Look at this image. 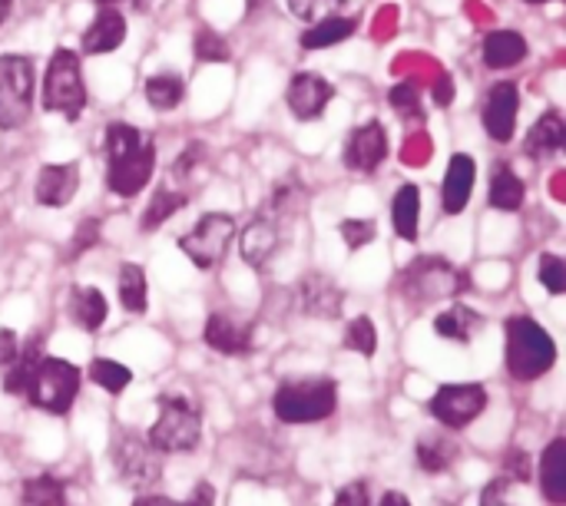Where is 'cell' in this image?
I'll return each mask as SVG.
<instances>
[{
    "instance_id": "obj_1",
    "label": "cell",
    "mask_w": 566,
    "mask_h": 506,
    "mask_svg": "<svg viewBox=\"0 0 566 506\" xmlns=\"http://www.w3.org/2000/svg\"><path fill=\"white\" fill-rule=\"evenodd\" d=\"M106 186L119 199H133L153 179L156 169V146L129 123L106 126Z\"/></svg>"
},
{
    "instance_id": "obj_2",
    "label": "cell",
    "mask_w": 566,
    "mask_h": 506,
    "mask_svg": "<svg viewBox=\"0 0 566 506\" xmlns=\"http://www.w3.org/2000/svg\"><path fill=\"white\" fill-rule=\"evenodd\" d=\"M504 335H507V375L514 381L531 384L554 368L557 345L547 335V328H541L534 318H527V315L507 318Z\"/></svg>"
},
{
    "instance_id": "obj_3",
    "label": "cell",
    "mask_w": 566,
    "mask_h": 506,
    "mask_svg": "<svg viewBox=\"0 0 566 506\" xmlns=\"http://www.w3.org/2000/svg\"><path fill=\"white\" fill-rule=\"evenodd\" d=\"M335 408H338V384L335 378L325 375L292 378L272 398V411L282 424H318L332 418Z\"/></svg>"
},
{
    "instance_id": "obj_4",
    "label": "cell",
    "mask_w": 566,
    "mask_h": 506,
    "mask_svg": "<svg viewBox=\"0 0 566 506\" xmlns=\"http://www.w3.org/2000/svg\"><path fill=\"white\" fill-rule=\"evenodd\" d=\"M156 408H159V418L149 428L146 441L159 454H189V451H196L199 441H202L199 408L182 394H159Z\"/></svg>"
},
{
    "instance_id": "obj_5",
    "label": "cell",
    "mask_w": 566,
    "mask_h": 506,
    "mask_svg": "<svg viewBox=\"0 0 566 506\" xmlns=\"http://www.w3.org/2000/svg\"><path fill=\"white\" fill-rule=\"evenodd\" d=\"M40 103H43L46 113H60L70 123H76L80 113L86 109V86H83V73H80V56L73 50L60 46L50 56Z\"/></svg>"
},
{
    "instance_id": "obj_6",
    "label": "cell",
    "mask_w": 566,
    "mask_h": 506,
    "mask_svg": "<svg viewBox=\"0 0 566 506\" xmlns=\"http://www.w3.org/2000/svg\"><path fill=\"white\" fill-rule=\"evenodd\" d=\"M80 394V371L70 365V361H60V358H40L36 368H33V378L27 384V401L46 414H70L73 401Z\"/></svg>"
},
{
    "instance_id": "obj_7",
    "label": "cell",
    "mask_w": 566,
    "mask_h": 506,
    "mask_svg": "<svg viewBox=\"0 0 566 506\" xmlns=\"http://www.w3.org/2000/svg\"><path fill=\"white\" fill-rule=\"evenodd\" d=\"M33 116V66L20 53L0 56V129H20Z\"/></svg>"
},
{
    "instance_id": "obj_8",
    "label": "cell",
    "mask_w": 566,
    "mask_h": 506,
    "mask_svg": "<svg viewBox=\"0 0 566 506\" xmlns=\"http://www.w3.org/2000/svg\"><path fill=\"white\" fill-rule=\"evenodd\" d=\"M468 288H471V275L464 268H454L448 259H418L415 265L405 268V292L418 305L458 298Z\"/></svg>"
},
{
    "instance_id": "obj_9",
    "label": "cell",
    "mask_w": 566,
    "mask_h": 506,
    "mask_svg": "<svg viewBox=\"0 0 566 506\" xmlns=\"http://www.w3.org/2000/svg\"><path fill=\"white\" fill-rule=\"evenodd\" d=\"M232 235H235V219L229 212H209L179 239V249L196 268L209 272L226 259V252L232 245Z\"/></svg>"
},
{
    "instance_id": "obj_10",
    "label": "cell",
    "mask_w": 566,
    "mask_h": 506,
    "mask_svg": "<svg viewBox=\"0 0 566 506\" xmlns=\"http://www.w3.org/2000/svg\"><path fill=\"white\" fill-rule=\"evenodd\" d=\"M163 454L139 434H123L113 444V471L129 491L153 487L163 474Z\"/></svg>"
},
{
    "instance_id": "obj_11",
    "label": "cell",
    "mask_w": 566,
    "mask_h": 506,
    "mask_svg": "<svg viewBox=\"0 0 566 506\" xmlns=\"http://www.w3.org/2000/svg\"><path fill=\"white\" fill-rule=\"evenodd\" d=\"M488 408V388L484 384H444L438 394L428 401V411L438 424L448 431H461L474 424Z\"/></svg>"
},
{
    "instance_id": "obj_12",
    "label": "cell",
    "mask_w": 566,
    "mask_h": 506,
    "mask_svg": "<svg viewBox=\"0 0 566 506\" xmlns=\"http://www.w3.org/2000/svg\"><path fill=\"white\" fill-rule=\"evenodd\" d=\"M295 305L302 315L308 318H322V321H332L342 315V305H345V295L342 288L322 275V272H308L298 285H295Z\"/></svg>"
},
{
    "instance_id": "obj_13",
    "label": "cell",
    "mask_w": 566,
    "mask_h": 506,
    "mask_svg": "<svg viewBox=\"0 0 566 506\" xmlns=\"http://www.w3.org/2000/svg\"><path fill=\"white\" fill-rule=\"evenodd\" d=\"M385 156H388V133H385V126L378 119L358 126L348 136V143H345V166L352 172H365L368 176V172H375L385 162Z\"/></svg>"
},
{
    "instance_id": "obj_14",
    "label": "cell",
    "mask_w": 566,
    "mask_h": 506,
    "mask_svg": "<svg viewBox=\"0 0 566 506\" xmlns=\"http://www.w3.org/2000/svg\"><path fill=\"white\" fill-rule=\"evenodd\" d=\"M517 113H521V93L514 83H497L488 93L484 103V129L497 143H511L517 129Z\"/></svg>"
},
{
    "instance_id": "obj_15",
    "label": "cell",
    "mask_w": 566,
    "mask_h": 506,
    "mask_svg": "<svg viewBox=\"0 0 566 506\" xmlns=\"http://www.w3.org/2000/svg\"><path fill=\"white\" fill-rule=\"evenodd\" d=\"M285 99H289V109L295 113V119L308 123V119H318L325 113V106L335 99V86L318 73H298V76H292Z\"/></svg>"
},
{
    "instance_id": "obj_16",
    "label": "cell",
    "mask_w": 566,
    "mask_h": 506,
    "mask_svg": "<svg viewBox=\"0 0 566 506\" xmlns=\"http://www.w3.org/2000/svg\"><path fill=\"white\" fill-rule=\"evenodd\" d=\"M80 189V166L76 162H46L33 182V199L36 205L46 209H63Z\"/></svg>"
},
{
    "instance_id": "obj_17",
    "label": "cell",
    "mask_w": 566,
    "mask_h": 506,
    "mask_svg": "<svg viewBox=\"0 0 566 506\" xmlns=\"http://www.w3.org/2000/svg\"><path fill=\"white\" fill-rule=\"evenodd\" d=\"M282 245V215L279 212H259L255 222L242 232V259L252 268H262Z\"/></svg>"
},
{
    "instance_id": "obj_18",
    "label": "cell",
    "mask_w": 566,
    "mask_h": 506,
    "mask_svg": "<svg viewBox=\"0 0 566 506\" xmlns=\"http://www.w3.org/2000/svg\"><path fill=\"white\" fill-rule=\"evenodd\" d=\"M474 179H478V166L468 152H454L448 162V176H444V189H441V202L448 215H461L474 196Z\"/></svg>"
},
{
    "instance_id": "obj_19",
    "label": "cell",
    "mask_w": 566,
    "mask_h": 506,
    "mask_svg": "<svg viewBox=\"0 0 566 506\" xmlns=\"http://www.w3.org/2000/svg\"><path fill=\"white\" fill-rule=\"evenodd\" d=\"M206 345L229 358H245L252 351V325L235 321L232 315H209L206 321Z\"/></svg>"
},
{
    "instance_id": "obj_20",
    "label": "cell",
    "mask_w": 566,
    "mask_h": 506,
    "mask_svg": "<svg viewBox=\"0 0 566 506\" xmlns=\"http://www.w3.org/2000/svg\"><path fill=\"white\" fill-rule=\"evenodd\" d=\"M126 40V17L116 7H99L93 23L83 30V53H109Z\"/></svg>"
},
{
    "instance_id": "obj_21",
    "label": "cell",
    "mask_w": 566,
    "mask_h": 506,
    "mask_svg": "<svg viewBox=\"0 0 566 506\" xmlns=\"http://www.w3.org/2000/svg\"><path fill=\"white\" fill-rule=\"evenodd\" d=\"M541 491L554 506L566 504V438L551 441L541 457Z\"/></svg>"
},
{
    "instance_id": "obj_22",
    "label": "cell",
    "mask_w": 566,
    "mask_h": 506,
    "mask_svg": "<svg viewBox=\"0 0 566 506\" xmlns=\"http://www.w3.org/2000/svg\"><path fill=\"white\" fill-rule=\"evenodd\" d=\"M66 312H70V318L83 328V331H99L103 328V321H106V315H109V308H106V298H103V292L99 288H93V285H76L73 292H70V305H66Z\"/></svg>"
},
{
    "instance_id": "obj_23",
    "label": "cell",
    "mask_w": 566,
    "mask_h": 506,
    "mask_svg": "<svg viewBox=\"0 0 566 506\" xmlns=\"http://www.w3.org/2000/svg\"><path fill=\"white\" fill-rule=\"evenodd\" d=\"M527 40L517 30H494L484 36V63L491 70H511L527 56Z\"/></svg>"
},
{
    "instance_id": "obj_24",
    "label": "cell",
    "mask_w": 566,
    "mask_h": 506,
    "mask_svg": "<svg viewBox=\"0 0 566 506\" xmlns=\"http://www.w3.org/2000/svg\"><path fill=\"white\" fill-rule=\"evenodd\" d=\"M415 454H418V467H421L424 474H444V471H451V467L458 464L461 447H458V441H454V438H444V434H424V438H418Z\"/></svg>"
},
{
    "instance_id": "obj_25",
    "label": "cell",
    "mask_w": 566,
    "mask_h": 506,
    "mask_svg": "<svg viewBox=\"0 0 566 506\" xmlns=\"http://www.w3.org/2000/svg\"><path fill=\"white\" fill-rule=\"evenodd\" d=\"M484 328V318L471 308V305H451L448 312H441L434 318V331L448 341H461L468 345L478 331Z\"/></svg>"
},
{
    "instance_id": "obj_26",
    "label": "cell",
    "mask_w": 566,
    "mask_h": 506,
    "mask_svg": "<svg viewBox=\"0 0 566 506\" xmlns=\"http://www.w3.org/2000/svg\"><path fill=\"white\" fill-rule=\"evenodd\" d=\"M564 143L566 126L564 116H557V113H544V116L531 126V133H527V152L537 156V159H547V156L560 152Z\"/></svg>"
},
{
    "instance_id": "obj_27",
    "label": "cell",
    "mask_w": 566,
    "mask_h": 506,
    "mask_svg": "<svg viewBox=\"0 0 566 506\" xmlns=\"http://www.w3.org/2000/svg\"><path fill=\"white\" fill-rule=\"evenodd\" d=\"M418 219H421V189L415 182H405L395 196V205H391L395 232L405 242H418Z\"/></svg>"
},
{
    "instance_id": "obj_28",
    "label": "cell",
    "mask_w": 566,
    "mask_h": 506,
    "mask_svg": "<svg viewBox=\"0 0 566 506\" xmlns=\"http://www.w3.org/2000/svg\"><path fill=\"white\" fill-rule=\"evenodd\" d=\"M352 33H355V20H352V17L335 13V17L318 20L312 30H305V33H302V46H305V50H325V46L345 43Z\"/></svg>"
},
{
    "instance_id": "obj_29",
    "label": "cell",
    "mask_w": 566,
    "mask_h": 506,
    "mask_svg": "<svg viewBox=\"0 0 566 506\" xmlns=\"http://www.w3.org/2000/svg\"><path fill=\"white\" fill-rule=\"evenodd\" d=\"M40 358H43V355H40V341H36V338H30V341H27V348H23V351H17V358L7 365L3 391H7V394L23 398V394H27V384H30V378H33V368H36V361H40Z\"/></svg>"
},
{
    "instance_id": "obj_30",
    "label": "cell",
    "mask_w": 566,
    "mask_h": 506,
    "mask_svg": "<svg viewBox=\"0 0 566 506\" xmlns=\"http://www.w3.org/2000/svg\"><path fill=\"white\" fill-rule=\"evenodd\" d=\"M20 506H66V484L56 481L53 474H36L23 481Z\"/></svg>"
},
{
    "instance_id": "obj_31",
    "label": "cell",
    "mask_w": 566,
    "mask_h": 506,
    "mask_svg": "<svg viewBox=\"0 0 566 506\" xmlns=\"http://www.w3.org/2000/svg\"><path fill=\"white\" fill-rule=\"evenodd\" d=\"M524 196H527L524 179L514 176L507 166H501L494 172V179H491V205L501 209V212H517L524 205Z\"/></svg>"
},
{
    "instance_id": "obj_32",
    "label": "cell",
    "mask_w": 566,
    "mask_h": 506,
    "mask_svg": "<svg viewBox=\"0 0 566 506\" xmlns=\"http://www.w3.org/2000/svg\"><path fill=\"white\" fill-rule=\"evenodd\" d=\"M186 205V196L182 192H172V189H156L149 196V205L143 209V219H139V229L143 232H156L163 222H169L179 209Z\"/></svg>"
},
{
    "instance_id": "obj_33",
    "label": "cell",
    "mask_w": 566,
    "mask_h": 506,
    "mask_svg": "<svg viewBox=\"0 0 566 506\" xmlns=\"http://www.w3.org/2000/svg\"><path fill=\"white\" fill-rule=\"evenodd\" d=\"M146 295H149L146 272L139 265H133V262H123L119 265V302H123V308L133 312V315H143L146 305H149Z\"/></svg>"
},
{
    "instance_id": "obj_34",
    "label": "cell",
    "mask_w": 566,
    "mask_h": 506,
    "mask_svg": "<svg viewBox=\"0 0 566 506\" xmlns=\"http://www.w3.org/2000/svg\"><path fill=\"white\" fill-rule=\"evenodd\" d=\"M186 96V83L176 73H156L146 80V99L153 109H176Z\"/></svg>"
},
{
    "instance_id": "obj_35",
    "label": "cell",
    "mask_w": 566,
    "mask_h": 506,
    "mask_svg": "<svg viewBox=\"0 0 566 506\" xmlns=\"http://www.w3.org/2000/svg\"><path fill=\"white\" fill-rule=\"evenodd\" d=\"M90 381H93L96 388H103L106 394H123V391L129 388L133 375H129V368H123V365H116V361H109V358H96V361L90 365Z\"/></svg>"
},
{
    "instance_id": "obj_36",
    "label": "cell",
    "mask_w": 566,
    "mask_h": 506,
    "mask_svg": "<svg viewBox=\"0 0 566 506\" xmlns=\"http://www.w3.org/2000/svg\"><path fill=\"white\" fill-rule=\"evenodd\" d=\"M345 348L355 351V355H361V358H375V351H378V331H375V321L368 315L348 321V328H345Z\"/></svg>"
},
{
    "instance_id": "obj_37",
    "label": "cell",
    "mask_w": 566,
    "mask_h": 506,
    "mask_svg": "<svg viewBox=\"0 0 566 506\" xmlns=\"http://www.w3.org/2000/svg\"><path fill=\"white\" fill-rule=\"evenodd\" d=\"M537 278H541V285L551 292V295H564L566 292V262L560 255H551V252H544L541 255V262H537Z\"/></svg>"
},
{
    "instance_id": "obj_38",
    "label": "cell",
    "mask_w": 566,
    "mask_h": 506,
    "mask_svg": "<svg viewBox=\"0 0 566 506\" xmlns=\"http://www.w3.org/2000/svg\"><path fill=\"white\" fill-rule=\"evenodd\" d=\"M192 50H196V60H202V63H226L229 53H232L229 43L212 30H199L196 40H192Z\"/></svg>"
},
{
    "instance_id": "obj_39",
    "label": "cell",
    "mask_w": 566,
    "mask_h": 506,
    "mask_svg": "<svg viewBox=\"0 0 566 506\" xmlns=\"http://www.w3.org/2000/svg\"><path fill=\"white\" fill-rule=\"evenodd\" d=\"M289 10L305 23H318V20L345 10V0H289Z\"/></svg>"
},
{
    "instance_id": "obj_40",
    "label": "cell",
    "mask_w": 566,
    "mask_h": 506,
    "mask_svg": "<svg viewBox=\"0 0 566 506\" xmlns=\"http://www.w3.org/2000/svg\"><path fill=\"white\" fill-rule=\"evenodd\" d=\"M375 235H378V229H375L371 219H345L342 222V239H345V245L352 252L355 249H365L368 242H375Z\"/></svg>"
},
{
    "instance_id": "obj_41",
    "label": "cell",
    "mask_w": 566,
    "mask_h": 506,
    "mask_svg": "<svg viewBox=\"0 0 566 506\" xmlns=\"http://www.w3.org/2000/svg\"><path fill=\"white\" fill-rule=\"evenodd\" d=\"M96 239H99V219H83V222L76 225V232H73V239H70V252H66L63 259H66V262L80 259L86 249L96 245Z\"/></svg>"
},
{
    "instance_id": "obj_42",
    "label": "cell",
    "mask_w": 566,
    "mask_h": 506,
    "mask_svg": "<svg viewBox=\"0 0 566 506\" xmlns=\"http://www.w3.org/2000/svg\"><path fill=\"white\" fill-rule=\"evenodd\" d=\"M391 106L398 109V113H411V116H418L421 113V89L415 86V83H398L395 89H391Z\"/></svg>"
},
{
    "instance_id": "obj_43",
    "label": "cell",
    "mask_w": 566,
    "mask_h": 506,
    "mask_svg": "<svg viewBox=\"0 0 566 506\" xmlns=\"http://www.w3.org/2000/svg\"><path fill=\"white\" fill-rule=\"evenodd\" d=\"M531 474H534L531 457L524 451H507V457H504V477L507 481H517V484H527Z\"/></svg>"
},
{
    "instance_id": "obj_44",
    "label": "cell",
    "mask_w": 566,
    "mask_h": 506,
    "mask_svg": "<svg viewBox=\"0 0 566 506\" xmlns=\"http://www.w3.org/2000/svg\"><path fill=\"white\" fill-rule=\"evenodd\" d=\"M332 506H371V494H368V484L365 481H352L338 491L335 504Z\"/></svg>"
},
{
    "instance_id": "obj_45",
    "label": "cell",
    "mask_w": 566,
    "mask_h": 506,
    "mask_svg": "<svg viewBox=\"0 0 566 506\" xmlns=\"http://www.w3.org/2000/svg\"><path fill=\"white\" fill-rule=\"evenodd\" d=\"M507 494H511V481L507 477H497V481H491L481 491V506H511L507 504Z\"/></svg>"
},
{
    "instance_id": "obj_46",
    "label": "cell",
    "mask_w": 566,
    "mask_h": 506,
    "mask_svg": "<svg viewBox=\"0 0 566 506\" xmlns=\"http://www.w3.org/2000/svg\"><path fill=\"white\" fill-rule=\"evenodd\" d=\"M182 506H216V487L209 481H199L189 494V500Z\"/></svg>"
},
{
    "instance_id": "obj_47",
    "label": "cell",
    "mask_w": 566,
    "mask_h": 506,
    "mask_svg": "<svg viewBox=\"0 0 566 506\" xmlns=\"http://www.w3.org/2000/svg\"><path fill=\"white\" fill-rule=\"evenodd\" d=\"M17 351H20L17 335H13V331H7V328H0V368H7V365L17 358Z\"/></svg>"
},
{
    "instance_id": "obj_48",
    "label": "cell",
    "mask_w": 566,
    "mask_h": 506,
    "mask_svg": "<svg viewBox=\"0 0 566 506\" xmlns=\"http://www.w3.org/2000/svg\"><path fill=\"white\" fill-rule=\"evenodd\" d=\"M451 99H454V80L448 73H441L438 83H434V103L438 106H451Z\"/></svg>"
},
{
    "instance_id": "obj_49",
    "label": "cell",
    "mask_w": 566,
    "mask_h": 506,
    "mask_svg": "<svg viewBox=\"0 0 566 506\" xmlns=\"http://www.w3.org/2000/svg\"><path fill=\"white\" fill-rule=\"evenodd\" d=\"M99 7H116V10H123V7H129V10H136V13H146L149 10V0H96Z\"/></svg>"
},
{
    "instance_id": "obj_50",
    "label": "cell",
    "mask_w": 566,
    "mask_h": 506,
    "mask_svg": "<svg viewBox=\"0 0 566 506\" xmlns=\"http://www.w3.org/2000/svg\"><path fill=\"white\" fill-rule=\"evenodd\" d=\"M133 506H182L179 500H169V497H159V494H153V497H139Z\"/></svg>"
},
{
    "instance_id": "obj_51",
    "label": "cell",
    "mask_w": 566,
    "mask_h": 506,
    "mask_svg": "<svg viewBox=\"0 0 566 506\" xmlns=\"http://www.w3.org/2000/svg\"><path fill=\"white\" fill-rule=\"evenodd\" d=\"M378 506H411V500H408L405 494H398V491H388V494L381 497V504Z\"/></svg>"
},
{
    "instance_id": "obj_52",
    "label": "cell",
    "mask_w": 566,
    "mask_h": 506,
    "mask_svg": "<svg viewBox=\"0 0 566 506\" xmlns=\"http://www.w3.org/2000/svg\"><path fill=\"white\" fill-rule=\"evenodd\" d=\"M7 13H10V0H0V23L7 20Z\"/></svg>"
},
{
    "instance_id": "obj_53",
    "label": "cell",
    "mask_w": 566,
    "mask_h": 506,
    "mask_svg": "<svg viewBox=\"0 0 566 506\" xmlns=\"http://www.w3.org/2000/svg\"><path fill=\"white\" fill-rule=\"evenodd\" d=\"M527 3H551V0H527Z\"/></svg>"
}]
</instances>
